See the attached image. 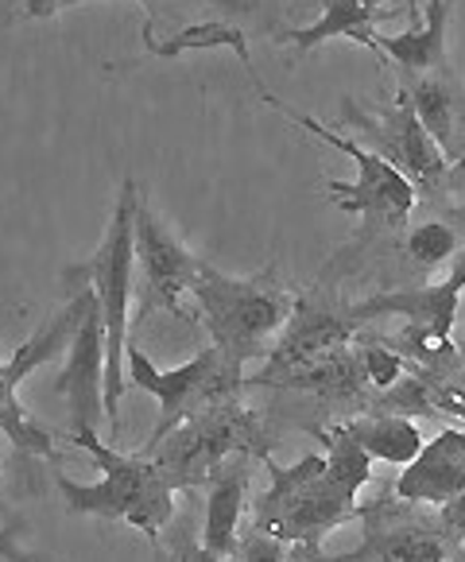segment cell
<instances>
[{"mask_svg":"<svg viewBox=\"0 0 465 562\" xmlns=\"http://www.w3.org/2000/svg\"><path fill=\"white\" fill-rule=\"evenodd\" d=\"M191 295L202 311L209 341L241 372L252 361L268 357V349L275 346L291 311L299 303V288H291L275 265H268L257 276H229L202 260Z\"/></svg>","mask_w":465,"mask_h":562,"instance_id":"6da1fadb","label":"cell"},{"mask_svg":"<svg viewBox=\"0 0 465 562\" xmlns=\"http://www.w3.org/2000/svg\"><path fill=\"white\" fill-rule=\"evenodd\" d=\"M268 488L252 501V528L272 531L291 547L318 551L330 531L361 520L358 493L330 470L322 454H303L295 465H275L264 458Z\"/></svg>","mask_w":465,"mask_h":562,"instance_id":"7a4b0ae2","label":"cell"},{"mask_svg":"<svg viewBox=\"0 0 465 562\" xmlns=\"http://www.w3.org/2000/svg\"><path fill=\"white\" fill-rule=\"evenodd\" d=\"M75 447L105 470V477L93 485H78L67 473H55V485L75 516H101V520H121L136 528L144 539L159 543L163 528L174 520V488L167 485L163 470L144 454H121L109 442L98 439V430H78L70 435Z\"/></svg>","mask_w":465,"mask_h":562,"instance_id":"3957f363","label":"cell"},{"mask_svg":"<svg viewBox=\"0 0 465 562\" xmlns=\"http://www.w3.org/2000/svg\"><path fill=\"white\" fill-rule=\"evenodd\" d=\"M232 454H249L257 462L275 458V439L264 415L252 412L241 396L217 400V404L194 412L148 458L163 470L174 493H186V488H202L209 470Z\"/></svg>","mask_w":465,"mask_h":562,"instance_id":"277c9868","label":"cell"},{"mask_svg":"<svg viewBox=\"0 0 465 562\" xmlns=\"http://www.w3.org/2000/svg\"><path fill=\"white\" fill-rule=\"evenodd\" d=\"M136 202H140V187L125 179L121 199L113 206L101 245L93 260L86 265V276L93 283V295L101 306V323H105V419L109 430H116V404L128 389L125 372V349H128V306H133L136 291Z\"/></svg>","mask_w":465,"mask_h":562,"instance_id":"5b68a950","label":"cell"},{"mask_svg":"<svg viewBox=\"0 0 465 562\" xmlns=\"http://www.w3.org/2000/svg\"><path fill=\"white\" fill-rule=\"evenodd\" d=\"M63 288H67V303L58 306L47 323L35 326V334L27 341H20L9 361H0V430H4V439H9L20 454H35V458H58L55 435L43 430L39 423L24 412L16 392L35 369L55 361L58 353H67L70 338H75L78 323H82V315H86V303L93 299V283H90V276H86V265L67 268V272H63Z\"/></svg>","mask_w":465,"mask_h":562,"instance_id":"8992f818","label":"cell"},{"mask_svg":"<svg viewBox=\"0 0 465 562\" xmlns=\"http://www.w3.org/2000/svg\"><path fill=\"white\" fill-rule=\"evenodd\" d=\"M125 372H128V384H133V389L156 396V404H159V423H156V430H151L144 458H148L151 450L179 427V423L191 419L194 412L217 404V400L241 396L245 392V372L232 369L217 346H206L199 357L174 364V369H156L151 357L140 353V346H128Z\"/></svg>","mask_w":465,"mask_h":562,"instance_id":"52a82bcc","label":"cell"},{"mask_svg":"<svg viewBox=\"0 0 465 562\" xmlns=\"http://www.w3.org/2000/svg\"><path fill=\"white\" fill-rule=\"evenodd\" d=\"M341 116H345V124L353 133H361L368 151L388 159L392 167H399V171L411 179V187L419 191V202L439 199V187L446 182V175L454 171V167H450V159L442 156L434 136L427 133L423 121L416 116L404 86H399L388 105H376V109L361 105L358 98H345Z\"/></svg>","mask_w":465,"mask_h":562,"instance_id":"ba28073f","label":"cell"},{"mask_svg":"<svg viewBox=\"0 0 465 562\" xmlns=\"http://www.w3.org/2000/svg\"><path fill=\"white\" fill-rule=\"evenodd\" d=\"M361 547L345 554L307 551L310 562H457L454 547L446 543V531L439 513H423L407 501H376L361 505Z\"/></svg>","mask_w":465,"mask_h":562,"instance_id":"9c48e42d","label":"cell"},{"mask_svg":"<svg viewBox=\"0 0 465 562\" xmlns=\"http://www.w3.org/2000/svg\"><path fill=\"white\" fill-rule=\"evenodd\" d=\"M361 338V326L349 315V303H341L333 295V288H315V291H299V303L291 311L287 326L275 338V346L268 349L264 364H260L257 376H245V389L252 384H268L283 372L299 369L307 361L333 353L341 346H353Z\"/></svg>","mask_w":465,"mask_h":562,"instance_id":"30bf717a","label":"cell"},{"mask_svg":"<svg viewBox=\"0 0 465 562\" xmlns=\"http://www.w3.org/2000/svg\"><path fill=\"white\" fill-rule=\"evenodd\" d=\"M136 265L144 276V299L136 311V323L151 315V311H167L171 318H191L183 299L191 295L194 280H199L202 257L191 252L183 240L174 237V229L144 202H136Z\"/></svg>","mask_w":465,"mask_h":562,"instance_id":"8fae6325","label":"cell"},{"mask_svg":"<svg viewBox=\"0 0 465 562\" xmlns=\"http://www.w3.org/2000/svg\"><path fill=\"white\" fill-rule=\"evenodd\" d=\"M55 392L67 396L70 435L101 427L105 419V323H101L98 295L86 303V315L67 346V364L58 372Z\"/></svg>","mask_w":465,"mask_h":562,"instance_id":"7c38bea8","label":"cell"},{"mask_svg":"<svg viewBox=\"0 0 465 562\" xmlns=\"http://www.w3.org/2000/svg\"><path fill=\"white\" fill-rule=\"evenodd\" d=\"M462 488H465V430L446 427L434 439H427L423 450L399 470L392 493H396V501H407V505L442 508Z\"/></svg>","mask_w":465,"mask_h":562,"instance_id":"4fadbf2b","label":"cell"},{"mask_svg":"<svg viewBox=\"0 0 465 562\" xmlns=\"http://www.w3.org/2000/svg\"><path fill=\"white\" fill-rule=\"evenodd\" d=\"M411 109L423 121V128L434 136L450 167H465V82L454 67L427 70L419 78L404 82Z\"/></svg>","mask_w":465,"mask_h":562,"instance_id":"5bb4252c","label":"cell"},{"mask_svg":"<svg viewBox=\"0 0 465 562\" xmlns=\"http://www.w3.org/2000/svg\"><path fill=\"white\" fill-rule=\"evenodd\" d=\"M257 458L249 454H232L222 465L209 470V477L202 481L206 488V520H202V547L222 559H229L237 536L245 528V508H249V465Z\"/></svg>","mask_w":465,"mask_h":562,"instance_id":"9a60e30c","label":"cell"},{"mask_svg":"<svg viewBox=\"0 0 465 562\" xmlns=\"http://www.w3.org/2000/svg\"><path fill=\"white\" fill-rule=\"evenodd\" d=\"M260 389H280V392H303V396L318 400V404H353L361 412L365 400L373 396L365 381V369H361L358 341L353 346H341L333 353L307 361L299 369L283 372L275 381L260 384Z\"/></svg>","mask_w":465,"mask_h":562,"instance_id":"2e32d148","label":"cell"},{"mask_svg":"<svg viewBox=\"0 0 465 562\" xmlns=\"http://www.w3.org/2000/svg\"><path fill=\"white\" fill-rule=\"evenodd\" d=\"M392 16V4L381 0H322V16L307 27L283 35V43H291L295 50H315L326 40H353L361 47H368L384 63L381 40H376V24Z\"/></svg>","mask_w":465,"mask_h":562,"instance_id":"e0dca14e","label":"cell"},{"mask_svg":"<svg viewBox=\"0 0 465 562\" xmlns=\"http://www.w3.org/2000/svg\"><path fill=\"white\" fill-rule=\"evenodd\" d=\"M450 9L454 0H427L423 4V24L407 27L399 35H376L384 50V63H396L399 75L419 78L427 70L450 67V50H446V27H450Z\"/></svg>","mask_w":465,"mask_h":562,"instance_id":"ac0fdd59","label":"cell"},{"mask_svg":"<svg viewBox=\"0 0 465 562\" xmlns=\"http://www.w3.org/2000/svg\"><path fill=\"white\" fill-rule=\"evenodd\" d=\"M345 435L365 450L373 462H388L404 470L411 458L423 450V430L407 415H384V412H358L353 419L341 423Z\"/></svg>","mask_w":465,"mask_h":562,"instance_id":"d6986e66","label":"cell"},{"mask_svg":"<svg viewBox=\"0 0 465 562\" xmlns=\"http://www.w3.org/2000/svg\"><path fill=\"white\" fill-rule=\"evenodd\" d=\"M358 353H361V369H365V381L373 392L392 389L407 372V364H411V361H404L396 349L384 346L381 338H358Z\"/></svg>","mask_w":465,"mask_h":562,"instance_id":"ffe728a7","label":"cell"},{"mask_svg":"<svg viewBox=\"0 0 465 562\" xmlns=\"http://www.w3.org/2000/svg\"><path fill=\"white\" fill-rule=\"evenodd\" d=\"M291 551L295 547L287 543V539L272 536V531H260V528H241V536H237V547H232L229 559L232 562H291Z\"/></svg>","mask_w":465,"mask_h":562,"instance_id":"44dd1931","label":"cell"},{"mask_svg":"<svg viewBox=\"0 0 465 562\" xmlns=\"http://www.w3.org/2000/svg\"><path fill=\"white\" fill-rule=\"evenodd\" d=\"M434 513H439V524H442V531H446V543L454 547L457 562H465V488L454 496V501L434 508Z\"/></svg>","mask_w":465,"mask_h":562,"instance_id":"7402d4cb","label":"cell"},{"mask_svg":"<svg viewBox=\"0 0 465 562\" xmlns=\"http://www.w3.org/2000/svg\"><path fill=\"white\" fill-rule=\"evenodd\" d=\"M167 562H232V559H222V554L206 551V547H202V539H194L191 531H179V536L171 539Z\"/></svg>","mask_w":465,"mask_h":562,"instance_id":"603a6c76","label":"cell"},{"mask_svg":"<svg viewBox=\"0 0 465 562\" xmlns=\"http://www.w3.org/2000/svg\"><path fill=\"white\" fill-rule=\"evenodd\" d=\"M24 4H27V16H35V20H47L63 9V0H24Z\"/></svg>","mask_w":465,"mask_h":562,"instance_id":"cb8c5ba5","label":"cell"},{"mask_svg":"<svg viewBox=\"0 0 465 562\" xmlns=\"http://www.w3.org/2000/svg\"><path fill=\"white\" fill-rule=\"evenodd\" d=\"M454 349H457V361L465 364V306L457 311V323H454Z\"/></svg>","mask_w":465,"mask_h":562,"instance_id":"d4e9b609","label":"cell"},{"mask_svg":"<svg viewBox=\"0 0 465 562\" xmlns=\"http://www.w3.org/2000/svg\"><path fill=\"white\" fill-rule=\"evenodd\" d=\"M407 4V16H411V27L419 24V9H423V4H419V0H404Z\"/></svg>","mask_w":465,"mask_h":562,"instance_id":"484cf974","label":"cell"},{"mask_svg":"<svg viewBox=\"0 0 465 562\" xmlns=\"http://www.w3.org/2000/svg\"><path fill=\"white\" fill-rule=\"evenodd\" d=\"M450 268H454V272L462 276V283H465V248H462V252H457V257H454V265H450Z\"/></svg>","mask_w":465,"mask_h":562,"instance_id":"4316f807","label":"cell"},{"mask_svg":"<svg viewBox=\"0 0 465 562\" xmlns=\"http://www.w3.org/2000/svg\"><path fill=\"white\" fill-rule=\"evenodd\" d=\"M291 562H310V559H307V554L299 551V547H295V551H291Z\"/></svg>","mask_w":465,"mask_h":562,"instance_id":"83f0119b","label":"cell"}]
</instances>
